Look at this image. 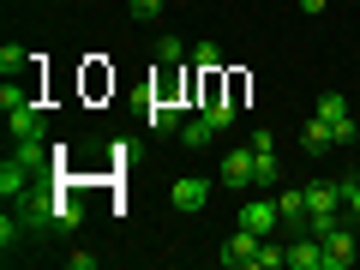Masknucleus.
Here are the masks:
<instances>
[{
	"mask_svg": "<svg viewBox=\"0 0 360 270\" xmlns=\"http://www.w3.org/2000/svg\"><path fill=\"white\" fill-rule=\"evenodd\" d=\"M258 246H264V234H252V229H234L229 240H222V264L229 270H258Z\"/></svg>",
	"mask_w": 360,
	"mask_h": 270,
	"instance_id": "nucleus-1",
	"label": "nucleus"
},
{
	"mask_svg": "<svg viewBox=\"0 0 360 270\" xmlns=\"http://www.w3.org/2000/svg\"><path fill=\"white\" fill-rule=\"evenodd\" d=\"M168 198H174V210H205L210 180H205V174H180L174 186H168Z\"/></svg>",
	"mask_w": 360,
	"mask_h": 270,
	"instance_id": "nucleus-2",
	"label": "nucleus"
},
{
	"mask_svg": "<svg viewBox=\"0 0 360 270\" xmlns=\"http://www.w3.org/2000/svg\"><path fill=\"white\" fill-rule=\"evenodd\" d=\"M354 252H360V246H354V234H348L342 222H336V229L324 234V270H348V264H354Z\"/></svg>",
	"mask_w": 360,
	"mask_h": 270,
	"instance_id": "nucleus-3",
	"label": "nucleus"
},
{
	"mask_svg": "<svg viewBox=\"0 0 360 270\" xmlns=\"http://www.w3.org/2000/svg\"><path fill=\"white\" fill-rule=\"evenodd\" d=\"M240 229H252V234H276V229H283V217H276V198H252V205H240Z\"/></svg>",
	"mask_w": 360,
	"mask_h": 270,
	"instance_id": "nucleus-4",
	"label": "nucleus"
},
{
	"mask_svg": "<svg viewBox=\"0 0 360 270\" xmlns=\"http://www.w3.org/2000/svg\"><path fill=\"white\" fill-rule=\"evenodd\" d=\"M276 217H283V229L288 234H307V222H312V210H307V193H276Z\"/></svg>",
	"mask_w": 360,
	"mask_h": 270,
	"instance_id": "nucleus-5",
	"label": "nucleus"
},
{
	"mask_svg": "<svg viewBox=\"0 0 360 270\" xmlns=\"http://www.w3.org/2000/svg\"><path fill=\"white\" fill-rule=\"evenodd\" d=\"M288 270H324V240L319 234H295L288 240Z\"/></svg>",
	"mask_w": 360,
	"mask_h": 270,
	"instance_id": "nucleus-6",
	"label": "nucleus"
},
{
	"mask_svg": "<svg viewBox=\"0 0 360 270\" xmlns=\"http://www.w3.org/2000/svg\"><path fill=\"white\" fill-rule=\"evenodd\" d=\"M30 174H37V168L18 162V156H6V162H0V193H6V205H18V198L30 193Z\"/></svg>",
	"mask_w": 360,
	"mask_h": 270,
	"instance_id": "nucleus-7",
	"label": "nucleus"
},
{
	"mask_svg": "<svg viewBox=\"0 0 360 270\" xmlns=\"http://www.w3.org/2000/svg\"><path fill=\"white\" fill-rule=\"evenodd\" d=\"M252 162H258V156L252 150H229V156H222V186H234V193H246V186H252Z\"/></svg>",
	"mask_w": 360,
	"mask_h": 270,
	"instance_id": "nucleus-8",
	"label": "nucleus"
},
{
	"mask_svg": "<svg viewBox=\"0 0 360 270\" xmlns=\"http://www.w3.org/2000/svg\"><path fill=\"white\" fill-rule=\"evenodd\" d=\"M217 120H210V115H198V120H180V144H186V150H205V144L210 139H217Z\"/></svg>",
	"mask_w": 360,
	"mask_h": 270,
	"instance_id": "nucleus-9",
	"label": "nucleus"
},
{
	"mask_svg": "<svg viewBox=\"0 0 360 270\" xmlns=\"http://www.w3.org/2000/svg\"><path fill=\"white\" fill-rule=\"evenodd\" d=\"M6 127H13V139H30V132H42V103L6 108Z\"/></svg>",
	"mask_w": 360,
	"mask_h": 270,
	"instance_id": "nucleus-10",
	"label": "nucleus"
},
{
	"mask_svg": "<svg viewBox=\"0 0 360 270\" xmlns=\"http://www.w3.org/2000/svg\"><path fill=\"white\" fill-rule=\"evenodd\" d=\"M30 60H37V54H30V49H18V42H0V72H6V78L30 72Z\"/></svg>",
	"mask_w": 360,
	"mask_h": 270,
	"instance_id": "nucleus-11",
	"label": "nucleus"
},
{
	"mask_svg": "<svg viewBox=\"0 0 360 270\" xmlns=\"http://www.w3.org/2000/svg\"><path fill=\"white\" fill-rule=\"evenodd\" d=\"M144 120H150V132H180V108L174 103H150Z\"/></svg>",
	"mask_w": 360,
	"mask_h": 270,
	"instance_id": "nucleus-12",
	"label": "nucleus"
},
{
	"mask_svg": "<svg viewBox=\"0 0 360 270\" xmlns=\"http://www.w3.org/2000/svg\"><path fill=\"white\" fill-rule=\"evenodd\" d=\"M78 222H84V205H78V198H54V229L72 234Z\"/></svg>",
	"mask_w": 360,
	"mask_h": 270,
	"instance_id": "nucleus-13",
	"label": "nucleus"
},
{
	"mask_svg": "<svg viewBox=\"0 0 360 270\" xmlns=\"http://www.w3.org/2000/svg\"><path fill=\"white\" fill-rule=\"evenodd\" d=\"M300 144H307V150H312V156H319V150H330V144H336V139H330V127H324V120H319V115H312V120H307V127H300Z\"/></svg>",
	"mask_w": 360,
	"mask_h": 270,
	"instance_id": "nucleus-14",
	"label": "nucleus"
},
{
	"mask_svg": "<svg viewBox=\"0 0 360 270\" xmlns=\"http://www.w3.org/2000/svg\"><path fill=\"white\" fill-rule=\"evenodd\" d=\"M312 115H319V120H342L348 115V96H342V90H324L319 103H312Z\"/></svg>",
	"mask_w": 360,
	"mask_h": 270,
	"instance_id": "nucleus-15",
	"label": "nucleus"
},
{
	"mask_svg": "<svg viewBox=\"0 0 360 270\" xmlns=\"http://www.w3.org/2000/svg\"><path fill=\"white\" fill-rule=\"evenodd\" d=\"M193 60H198V72H222V49H217V42H198Z\"/></svg>",
	"mask_w": 360,
	"mask_h": 270,
	"instance_id": "nucleus-16",
	"label": "nucleus"
},
{
	"mask_svg": "<svg viewBox=\"0 0 360 270\" xmlns=\"http://www.w3.org/2000/svg\"><path fill=\"white\" fill-rule=\"evenodd\" d=\"M258 162H252V186H270V180H276V156L270 150H252Z\"/></svg>",
	"mask_w": 360,
	"mask_h": 270,
	"instance_id": "nucleus-17",
	"label": "nucleus"
},
{
	"mask_svg": "<svg viewBox=\"0 0 360 270\" xmlns=\"http://www.w3.org/2000/svg\"><path fill=\"white\" fill-rule=\"evenodd\" d=\"M18 234H25V217H13V210H6V217H0V246L13 252V246H18Z\"/></svg>",
	"mask_w": 360,
	"mask_h": 270,
	"instance_id": "nucleus-18",
	"label": "nucleus"
},
{
	"mask_svg": "<svg viewBox=\"0 0 360 270\" xmlns=\"http://www.w3.org/2000/svg\"><path fill=\"white\" fill-rule=\"evenodd\" d=\"M336 186H342V205H348V217H360V174L336 180Z\"/></svg>",
	"mask_w": 360,
	"mask_h": 270,
	"instance_id": "nucleus-19",
	"label": "nucleus"
},
{
	"mask_svg": "<svg viewBox=\"0 0 360 270\" xmlns=\"http://www.w3.org/2000/svg\"><path fill=\"white\" fill-rule=\"evenodd\" d=\"M156 60L174 66V60H180V37H162V42H156Z\"/></svg>",
	"mask_w": 360,
	"mask_h": 270,
	"instance_id": "nucleus-20",
	"label": "nucleus"
},
{
	"mask_svg": "<svg viewBox=\"0 0 360 270\" xmlns=\"http://www.w3.org/2000/svg\"><path fill=\"white\" fill-rule=\"evenodd\" d=\"M66 264H72V270H96V252H90V246H78V252H66Z\"/></svg>",
	"mask_w": 360,
	"mask_h": 270,
	"instance_id": "nucleus-21",
	"label": "nucleus"
},
{
	"mask_svg": "<svg viewBox=\"0 0 360 270\" xmlns=\"http://www.w3.org/2000/svg\"><path fill=\"white\" fill-rule=\"evenodd\" d=\"M162 13V0H132V18H156Z\"/></svg>",
	"mask_w": 360,
	"mask_h": 270,
	"instance_id": "nucleus-22",
	"label": "nucleus"
},
{
	"mask_svg": "<svg viewBox=\"0 0 360 270\" xmlns=\"http://www.w3.org/2000/svg\"><path fill=\"white\" fill-rule=\"evenodd\" d=\"M324 6H330V0H300V13H324Z\"/></svg>",
	"mask_w": 360,
	"mask_h": 270,
	"instance_id": "nucleus-23",
	"label": "nucleus"
}]
</instances>
